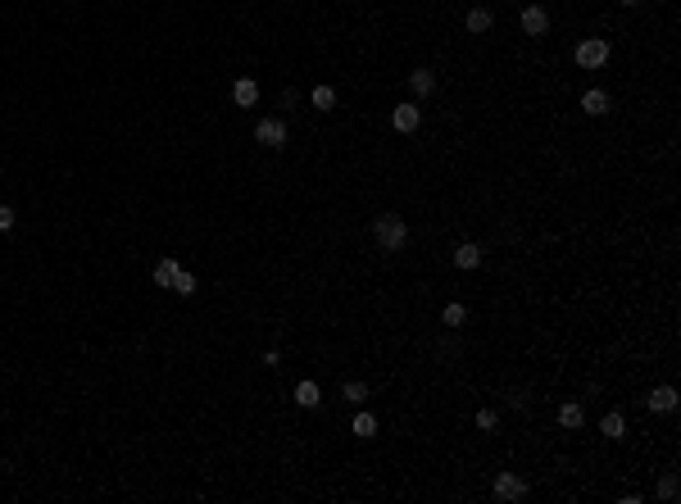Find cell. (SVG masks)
Returning a JSON list of instances; mask_svg holds the SVG:
<instances>
[{
	"label": "cell",
	"mask_w": 681,
	"mask_h": 504,
	"mask_svg": "<svg viewBox=\"0 0 681 504\" xmlns=\"http://www.w3.org/2000/svg\"><path fill=\"white\" fill-rule=\"evenodd\" d=\"M373 232H377V245H382V250H400V245L409 241V228H404L400 214H382V219L373 223Z\"/></svg>",
	"instance_id": "cell-1"
},
{
	"label": "cell",
	"mask_w": 681,
	"mask_h": 504,
	"mask_svg": "<svg viewBox=\"0 0 681 504\" xmlns=\"http://www.w3.org/2000/svg\"><path fill=\"white\" fill-rule=\"evenodd\" d=\"M577 64L582 68H604L609 64V41L604 37H586V41H577Z\"/></svg>",
	"instance_id": "cell-2"
},
{
	"label": "cell",
	"mask_w": 681,
	"mask_h": 504,
	"mask_svg": "<svg viewBox=\"0 0 681 504\" xmlns=\"http://www.w3.org/2000/svg\"><path fill=\"white\" fill-rule=\"evenodd\" d=\"M255 141L268 145V150L286 145V123H282V119H259V123H255Z\"/></svg>",
	"instance_id": "cell-3"
},
{
	"label": "cell",
	"mask_w": 681,
	"mask_h": 504,
	"mask_svg": "<svg viewBox=\"0 0 681 504\" xmlns=\"http://www.w3.org/2000/svg\"><path fill=\"white\" fill-rule=\"evenodd\" d=\"M545 28H550L545 5H527V10H522V32H527V37H545Z\"/></svg>",
	"instance_id": "cell-4"
},
{
	"label": "cell",
	"mask_w": 681,
	"mask_h": 504,
	"mask_svg": "<svg viewBox=\"0 0 681 504\" xmlns=\"http://www.w3.org/2000/svg\"><path fill=\"white\" fill-rule=\"evenodd\" d=\"M495 495L500 500H522V495H527V482H522L518 472H500L495 477Z\"/></svg>",
	"instance_id": "cell-5"
},
{
	"label": "cell",
	"mask_w": 681,
	"mask_h": 504,
	"mask_svg": "<svg viewBox=\"0 0 681 504\" xmlns=\"http://www.w3.org/2000/svg\"><path fill=\"white\" fill-rule=\"evenodd\" d=\"M645 405L654 409V414H672V409H677V391H672V386H654Z\"/></svg>",
	"instance_id": "cell-6"
},
{
	"label": "cell",
	"mask_w": 681,
	"mask_h": 504,
	"mask_svg": "<svg viewBox=\"0 0 681 504\" xmlns=\"http://www.w3.org/2000/svg\"><path fill=\"white\" fill-rule=\"evenodd\" d=\"M418 119H422L418 105H400V110H391V128H395V132H413V128H418Z\"/></svg>",
	"instance_id": "cell-7"
},
{
	"label": "cell",
	"mask_w": 681,
	"mask_h": 504,
	"mask_svg": "<svg viewBox=\"0 0 681 504\" xmlns=\"http://www.w3.org/2000/svg\"><path fill=\"white\" fill-rule=\"evenodd\" d=\"M232 100H237L241 110H250V105L259 100V87H255V77H237V87H232Z\"/></svg>",
	"instance_id": "cell-8"
},
{
	"label": "cell",
	"mask_w": 681,
	"mask_h": 504,
	"mask_svg": "<svg viewBox=\"0 0 681 504\" xmlns=\"http://www.w3.org/2000/svg\"><path fill=\"white\" fill-rule=\"evenodd\" d=\"M182 273V263L177 259H159L155 263V286H168V291H173V277Z\"/></svg>",
	"instance_id": "cell-9"
},
{
	"label": "cell",
	"mask_w": 681,
	"mask_h": 504,
	"mask_svg": "<svg viewBox=\"0 0 681 504\" xmlns=\"http://www.w3.org/2000/svg\"><path fill=\"white\" fill-rule=\"evenodd\" d=\"M559 423H563V427H582V423H586V409L577 405V400H563V405H559Z\"/></svg>",
	"instance_id": "cell-10"
},
{
	"label": "cell",
	"mask_w": 681,
	"mask_h": 504,
	"mask_svg": "<svg viewBox=\"0 0 681 504\" xmlns=\"http://www.w3.org/2000/svg\"><path fill=\"white\" fill-rule=\"evenodd\" d=\"M582 110L595 114V119H600V114H609V91H600V87L586 91V96H582Z\"/></svg>",
	"instance_id": "cell-11"
},
{
	"label": "cell",
	"mask_w": 681,
	"mask_h": 504,
	"mask_svg": "<svg viewBox=\"0 0 681 504\" xmlns=\"http://www.w3.org/2000/svg\"><path fill=\"white\" fill-rule=\"evenodd\" d=\"M409 82H413V91H418V96H432V91H436V73H432V68H413Z\"/></svg>",
	"instance_id": "cell-12"
},
{
	"label": "cell",
	"mask_w": 681,
	"mask_h": 504,
	"mask_svg": "<svg viewBox=\"0 0 681 504\" xmlns=\"http://www.w3.org/2000/svg\"><path fill=\"white\" fill-rule=\"evenodd\" d=\"M477 263H482V250H477V245H459V250H454V268H464V273H473Z\"/></svg>",
	"instance_id": "cell-13"
},
{
	"label": "cell",
	"mask_w": 681,
	"mask_h": 504,
	"mask_svg": "<svg viewBox=\"0 0 681 504\" xmlns=\"http://www.w3.org/2000/svg\"><path fill=\"white\" fill-rule=\"evenodd\" d=\"M318 400H323V391H318V382H300V386H295V405H300V409H314Z\"/></svg>",
	"instance_id": "cell-14"
},
{
	"label": "cell",
	"mask_w": 681,
	"mask_h": 504,
	"mask_svg": "<svg viewBox=\"0 0 681 504\" xmlns=\"http://www.w3.org/2000/svg\"><path fill=\"white\" fill-rule=\"evenodd\" d=\"M355 436H377V418H373V414H368V409H359V414H355Z\"/></svg>",
	"instance_id": "cell-15"
},
{
	"label": "cell",
	"mask_w": 681,
	"mask_h": 504,
	"mask_svg": "<svg viewBox=\"0 0 681 504\" xmlns=\"http://www.w3.org/2000/svg\"><path fill=\"white\" fill-rule=\"evenodd\" d=\"M600 427H604V436H627V418L622 414H604V423H600Z\"/></svg>",
	"instance_id": "cell-16"
},
{
	"label": "cell",
	"mask_w": 681,
	"mask_h": 504,
	"mask_svg": "<svg viewBox=\"0 0 681 504\" xmlns=\"http://www.w3.org/2000/svg\"><path fill=\"white\" fill-rule=\"evenodd\" d=\"M441 323H445V327H464V323H468V309L464 305H445L441 309Z\"/></svg>",
	"instance_id": "cell-17"
},
{
	"label": "cell",
	"mask_w": 681,
	"mask_h": 504,
	"mask_svg": "<svg viewBox=\"0 0 681 504\" xmlns=\"http://www.w3.org/2000/svg\"><path fill=\"white\" fill-rule=\"evenodd\" d=\"M468 32H491V10H468Z\"/></svg>",
	"instance_id": "cell-18"
},
{
	"label": "cell",
	"mask_w": 681,
	"mask_h": 504,
	"mask_svg": "<svg viewBox=\"0 0 681 504\" xmlns=\"http://www.w3.org/2000/svg\"><path fill=\"white\" fill-rule=\"evenodd\" d=\"M341 395H346L350 405H364V400H368V386L364 382H346V386H341Z\"/></svg>",
	"instance_id": "cell-19"
},
{
	"label": "cell",
	"mask_w": 681,
	"mask_h": 504,
	"mask_svg": "<svg viewBox=\"0 0 681 504\" xmlns=\"http://www.w3.org/2000/svg\"><path fill=\"white\" fill-rule=\"evenodd\" d=\"M314 110H336V91L332 87H314Z\"/></svg>",
	"instance_id": "cell-20"
},
{
	"label": "cell",
	"mask_w": 681,
	"mask_h": 504,
	"mask_svg": "<svg viewBox=\"0 0 681 504\" xmlns=\"http://www.w3.org/2000/svg\"><path fill=\"white\" fill-rule=\"evenodd\" d=\"M173 291H177V296H195V273H186V268H182V273L173 277Z\"/></svg>",
	"instance_id": "cell-21"
},
{
	"label": "cell",
	"mask_w": 681,
	"mask_h": 504,
	"mask_svg": "<svg viewBox=\"0 0 681 504\" xmlns=\"http://www.w3.org/2000/svg\"><path fill=\"white\" fill-rule=\"evenodd\" d=\"M477 427H482V432H495L500 427V414H495V409H482V414H477Z\"/></svg>",
	"instance_id": "cell-22"
},
{
	"label": "cell",
	"mask_w": 681,
	"mask_h": 504,
	"mask_svg": "<svg viewBox=\"0 0 681 504\" xmlns=\"http://www.w3.org/2000/svg\"><path fill=\"white\" fill-rule=\"evenodd\" d=\"M659 500H677V477H663L659 482Z\"/></svg>",
	"instance_id": "cell-23"
},
{
	"label": "cell",
	"mask_w": 681,
	"mask_h": 504,
	"mask_svg": "<svg viewBox=\"0 0 681 504\" xmlns=\"http://www.w3.org/2000/svg\"><path fill=\"white\" fill-rule=\"evenodd\" d=\"M10 228H14V209L0 205V232H10Z\"/></svg>",
	"instance_id": "cell-24"
},
{
	"label": "cell",
	"mask_w": 681,
	"mask_h": 504,
	"mask_svg": "<svg viewBox=\"0 0 681 504\" xmlns=\"http://www.w3.org/2000/svg\"><path fill=\"white\" fill-rule=\"evenodd\" d=\"M622 5H636V0H622Z\"/></svg>",
	"instance_id": "cell-25"
}]
</instances>
